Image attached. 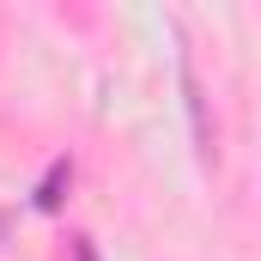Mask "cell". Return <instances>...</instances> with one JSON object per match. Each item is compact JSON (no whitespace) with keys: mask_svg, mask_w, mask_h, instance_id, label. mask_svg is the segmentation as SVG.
Wrapping results in <instances>:
<instances>
[{"mask_svg":"<svg viewBox=\"0 0 261 261\" xmlns=\"http://www.w3.org/2000/svg\"><path fill=\"white\" fill-rule=\"evenodd\" d=\"M182 97H189V122H195V146H200V158H213V128H206V97H200V79H195V67L182 61Z\"/></svg>","mask_w":261,"mask_h":261,"instance_id":"6da1fadb","label":"cell"},{"mask_svg":"<svg viewBox=\"0 0 261 261\" xmlns=\"http://www.w3.org/2000/svg\"><path fill=\"white\" fill-rule=\"evenodd\" d=\"M67 182H73V164H67V158H55V164H49V176L37 182V206H43V213H55V206H61V189H67Z\"/></svg>","mask_w":261,"mask_h":261,"instance_id":"7a4b0ae2","label":"cell"},{"mask_svg":"<svg viewBox=\"0 0 261 261\" xmlns=\"http://www.w3.org/2000/svg\"><path fill=\"white\" fill-rule=\"evenodd\" d=\"M79 261H97V255H91V243H85V237H79Z\"/></svg>","mask_w":261,"mask_h":261,"instance_id":"3957f363","label":"cell"}]
</instances>
